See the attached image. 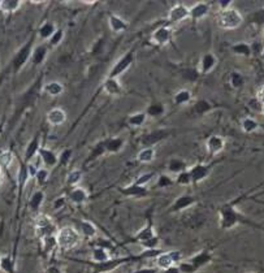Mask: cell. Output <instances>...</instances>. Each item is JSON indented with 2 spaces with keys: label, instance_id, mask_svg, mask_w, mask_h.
<instances>
[{
  "label": "cell",
  "instance_id": "obj_30",
  "mask_svg": "<svg viewBox=\"0 0 264 273\" xmlns=\"http://www.w3.org/2000/svg\"><path fill=\"white\" fill-rule=\"evenodd\" d=\"M86 198H88V192L85 191L82 188L73 189L72 192H70V199L76 202V203H82V202L86 200Z\"/></svg>",
  "mask_w": 264,
  "mask_h": 273
},
{
  "label": "cell",
  "instance_id": "obj_35",
  "mask_svg": "<svg viewBox=\"0 0 264 273\" xmlns=\"http://www.w3.org/2000/svg\"><path fill=\"white\" fill-rule=\"evenodd\" d=\"M62 38H64V31L61 29H58L56 30V33L52 35V38L48 41V46H51V47H56V46H59L61 43Z\"/></svg>",
  "mask_w": 264,
  "mask_h": 273
},
{
  "label": "cell",
  "instance_id": "obj_21",
  "mask_svg": "<svg viewBox=\"0 0 264 273\" xmlns=\"http://www.w3.org/2000/svg\"><path fill=\"white\" fill-rule=\"evenodd\" d=\"M56 30H58V29H56L55 24L44 23L43 25H41L39 30H38V35H39V38H41V39L48 42L52 38V35L56 33Z\"/></svg>",
  "mask_w": 264,
  "mask_h": 273
},
{
  "label": "cell",
  "instance_id": "obj_14",
  "mask_svg": "<svg viewBox=\"0 0 264 273\" xmlns=\"http://www.w3.org/2000/svg\"><path fill=\"white\" fill-rule=\"evenodd\" d=\"M48 56V45H38L33 48V54H31V63L33 65L38 67L46 61Z\"/></svg>",
  "mask_w": 264,
  "mask_h": 273
},
{
  "label": "cell",
  "instance_id": "obj_18",
  "mask_svg": "<svg viewBox=\"0 0 264 273\" xmlns=\"http://www.w3.org/2000/svg\"><path fill=\"white\" fill-rule=\"evenodd\" d=\"M208 172H209V168L207 165H205V164H197V165H194L193 168L189 169L191 181L194 182L202 181L203 178H205L207 176H208Z\"/></svg>",
  "mask_w": 264,
  "mask_h": 273
},
{
  "label": "cell",
  "instance_id": "obj_43",
  "mask_svg": "<svg viewBox=\"0 0 264 273\" xmlns=\"http://www.w3.org/2000/svg\"><path fill=\"white\" fill-rule=\"evenodd\" d=\"M195 108H197V111H198L199 113H203V112L205 111H209V109H211V106H209L205 100H201V102H198V103L195 104Z\"/></svg>",
  "mask_w": 264,
  "mask_h": 273
},
{
  "label": "cell",
  "instance_id": "obj_31",
  "mask_svg": "<svg viewBox=\"0 0 264 273\" xmlns=\"http://www.w3.org/2000/svg\"><path fill=\"white\" fill-rule=\"evenodd\" d=\"M229 82H231L232 87L235 89H241L243 85H245V80H243V76L238 72H233L229 77Z\"/></svg>",
  "mask_w": 264,
  "mask_h": 273
},
{
  "label": "cell",
  "instance_id": "obj_22",
  "mask_svg": "<svg viewBox=\"0 0 264 273\" xmlns=\"http://www.w3.org/2000/svg\"><path fill=\"white\" fill-rule=\"evenodd\" d=\"M155 156H156V151L154 147H145L137 154V160L142 164H148L154 162Z\"/></svg>",
  "mask_w": 264,
  "mask_h": 273
},
{
  "label": "cell",
  "instance_id": "obj_25",
  "mask_svg": "<svg viewBox=\"0 0 264 273\" xmlns=\"http://www.w3.org/2000/svg\"><path fill=\"white\" fill-rule=\"evenodd\" d=\"M232 51H233V54H235V55L249 57V56L253 54V48H251V46H250L249 43H246V42H239V43L233 45Z\"/></svg>",
  "mask_w": 264,
  "mask_h": 273
},
{
  "label": "cell",
  "instance_id": "obj_17",
  "mask_svg": "<svg viewBox=\"0 0 264 273\" xmlns=\"http://www.w3.org/2000/svg\"><path fill=\"white\" fill-rule=\"evenodd\" d=\"M108 26H110V29L112 30L114 33L118 34L128 29V23H126L122 17H120V16L111 15L110 17H108Z\"/></svg>",
  "mask_w": 264,
  "mask_h": 273
},
{
  "label": "cell",
  "instance_id": "obj_2",
  "mask_svg": "<svg viewBox=\"0 0 264 273\" xmlns=\"http://www.w3.org/2000/svg\"><path fill=\"white\" fill-rule=\"evenodd\" d=\"M217 21H219V25L223 29L235 30L243 24V16L241 15V12L238 9L232 7L227 11H220V13L217 16Z\"/></svg>",
  "mask_w": 264,
  "mask_h": 273
},
{
  "label": "cell",
  "instance_id": "obj_13",
  "mask_svg": "<svg viewBox=\"0 0 264 273\" xmlns=\"http://www.w3.org/2000/svg\"><path fill=\"white\" fill-rule=\"evenodd\" d=\"M39 156H41L42 162L46 165V168H54V166L58 165L59 163V155H56L55 151H52L47 147H41L39 150Z\"/></svg>",
  "mask_w": 264,
  "mask_h": 273
},
{
  "label": "cell",
  "instance_id": "obj_45",
  "mask_svg": "<svg viewBox=\"0 0 264 273\" xmlns=\"http://www.w3.org/2000/svg\"><path fill=\"white\" fill-rule=\"evenodd\" d=\"M255 98L262 106H264V85H262L259 89L257 90V94H255Z\"/></svg>",
  "mask_w": 264,
  "mask_h": 273
},
{
  "label": "cell",
  "instance_id": "obj_46",
  "mask_svg": "<svg viewBox=\"0 0 264 273\" xmlns=\"http://www.w3.org/2000/svg\"><path fill=\"white\" fill-rule=\"evenodd\" d=\"M233 1L232 0H225V1H219V8H220V11H227L229 8H232L233 5Z\"/></svg>",
  "mask_w": 264,
  "mask_h": 273
},
{
  "label": "cell",
  "instance_id": "obj_34",
  "mask_svg": "<svg viewBox=\"0 0 264 273\" xmlns=\"http://www.w3.org/2000/svg\"><path fill=\"white\" fill-rule=\"evenodd\" d=\"M42 200H43V194L41 191L34 192L33 196L30 198V207H31V210H38L39 206H41Z\"/></svg>",
  "mask_w": 264,
  "mask_h": 273
},
{
  "label": "cell",
  "instance_id": "obj_16",
  "mask_svg": "<svg viewBox=\"0 0 264 273\" xmlns=\"http://www.w3.org/2000/svg\"><path fill=\"white\" fill-rule=\"evenodd\" d=\"M103 146H104V150L106 152H110V154H116V152H120L124 148L125 146V140L120 136H116V138H108V139L103 140Z\"/></svg>",
  "mask_w": 264,
  "mask_h": 273
},
{
  "label": "cell",
  "instance_id": "obj_7",
  "mask_svg": "<svg viewBox=\"0 0 264 273\" xmlns=\"http://www.w3.org/2000/svg\"><path fill=\"white\" fill-rule=\"evenodd\" d=\"M225 138L219 134H213V136H208L207 140H205V148L208 151L209 155H217L225 150Z\"/></svg>",
  "mask_w": 264,
  "mask_h": 273
},
{
  "label": "cell",
  "instance_id": "obj_33",
  "mask_svg": "<svg viewBox=\"0 0 264 273\" xmlns=\"http://www.w3.org/2000/svg\"><path fill=\"white\" fill-rule=\"evenodd\" d=\"M0 270L5 273L13 272V262L9 256H0Z\"/></svg>",
  "mask_w": 264,
  "mask_h": 273
},
{
  "label": "cell",
  "instance_id": "obj_4",
  "mask_svg": "<svg viewBox=\"0 0 264 273\" xmlns=\"http://www.w3.org/2000/svg\"><path fill=\"white\" fill-rule=\"evenodd\" d=\"M168 21L171 24H178L182 23L185 20L190 19V9L186 4L178 3L175 4L168 12Z\"/></svg>",
  "mask_w": 264,
  "mask_h": 273
},
{
  "label": "cell",
  "instance_id": "obj_29",
  "mask_svg": "<svg viewBox=\"0 0 264 273\" xmlns=\"http://www.w3.org/2000/svg\"><path fill=\"white\" fill-rule=\"evenodd\" d=\"M165 108H164V104L162 103H154L148 106V108L146 109V114L147 117L150 116V117H159V116H162L164 113Z\"/></svg>",
  "mask_w": 264,
  "mask_h": 273
},
{
  "label": "cell",
  "instance_id": "obj_10",
  "mask_svg": "<svg viewBox=\"0 0 264 273\" xmlns=\"http://www.w3.org/2000/svg\"><path fill=\"white\" fill-rule=\"evenodd\" d=\"M217 65V57L212 52H207L201 57L198 65L199 74H208L211 73Z\"/></svg>",
  "mask_w": 264,
  "mask_h": 273
},
{
  "label": "cell",
  "instance_id": "obj_23",
  "mask_svg": "<svg viewBox=\"0 0 264 273\" xmlns=\"http://www.w3.org/2000/svg\"><path fill=\"white\" fill-rule=\"evenodd\" d=\"M176 262V258H175V252H167V254L160 255L156 260V264H158L159 268H163V270H169L172 268L173 263Z\"/></svg>",
  "mask_w": 264,
  "mask_h": 273
},
{
  "label": "cell",
  "instance_id": "obj_52",
  "mask_svg": "<svg viewBox=\"0 0 264 273\" xmlns=\"http://www.w3.org/2000/svg\"><path fill=\"white\" fill-rule=\"evenodd\" d=\"M263 34H264V27H263Z\"/></svg>",
  "mask_w": 264,
  "mask_h": 273
},
{
  "label": "cell",
  "instance_id": "obj_50",
  "mask_svg": "<svg viewBox=\"0 0 264 273\" xmlns=\"http://www.w3.org/2000/svg\"><path fill=\"white\" fill-rule=\"evenodd\" d=\"M262 57H263V60H264V48H263V51H262Z\"/></svg>",
  "mask_w": 264,
  "mask_h": 273
},
{
  "label": "cell",
  "instance_id": "obj_27",
  "mask_svg": "<svg viewBox=\"0 0 264 273\" xmlns=\"http://www.w3.org/2000/svg\"><path fill=\"white\" fill-rule=\"evenodd\" d=\"M147 120L146 112H137V113L129 116L128 118V125L133 126V128H140L142 126Z\"/></svg>",
  "mask_w": 264,
  "mask_h": 273
},
{
  "label": "cell",
  "instance_id": "obj_20",
  "mask_svg": "<svg viewBox=\"0 0 264 273\" xmlns=\"http://www.w3.org/2000/svg\"><path fill=\"white\" fill-rule=\"evenodd\" d=\"M43 91L46 92V95L56 98V96H60L64 92V86L58 81H51L43 86Z\"/></svg>",
  "mask_w": 264,
  "mask_h": 273
},
{
  "label": "cell",
  "instance_id": "obj_15",
  "mask_svg": "<svg viewBox=\"0 0 264 273\" xmlns=\"http://www.w3.org/2000/svg\"><path fill=\"white\" fill-rule=\"evenodd\" d=\"M39 150H41V138H39V136H35L33 139L28 143V146H26L25 148V155H24L25 162H31V159H33L34 156L37 155V154H39Z\"/></svg>",
  "mask_w": 264,
  "mask_h": 273
},
{
  "label": "cell",
  "instance_id": "obj_26",
  "mask_svg": "<svg viewBox=\"0 0 264 273\" xmlns=\"http://www.w3.org/2000/svg\"><path fill=\"white\" fill-rule=\"evenodd\" d=\"M191 98H193L191 91H189V90L186 89H182L180 90V91H177L176 95L173 96V102H175V104H177V106H185V104H187L190 102Z\"/></svg>",
  "mask_w": 264,
  "mask_h": 273
},
{
  "label": "cell",
  "instance_id": "obj_42",
  "mask_svg": "<svg viewBox=\"0 0 264 273\" xmlns=\"http://www.w3.org/2000/svg\"><path fill=\"white\" fill-rule=\"evenodd\" d=\"M70 156H72V150H64L59 155V163L65 165V164H68V162H69Z\"/></svg>",
  "mask_w": 264,
  "mask_h": 273
},
{
  "label": "cell",
  "instance_id": "obj_3",
  "mask_svg": "<svg viewBox=\"0 0 264 273\" xmlns=\"http://www.w3.org/2000/svg\"><path fill=\"white\" fill-rule=\"evenodd\" d=\"M133 61H134V55H133L132 52H128V54L122 55L121 57L112 65L111 70L108 72V74H107V77L118 78V80H120V77H121L122 74H124L129 68L132 67Z\"/></svg>",
  "mask_w": 264,
  "mask_h": 273
},
{
  "label": "cell",
  "instance_id": "obj_5",
  "mask_svg": "<svg viewBox=\"0 0 264 273\" xmlns=\"http://www.w3.org/2000/svg\"><path fill=\"white\" fill-rule=\"evenodd\" d=\"M33 43H31V41L29 42V43H26L24 47H21L17 51V54L15 55V57H13V61H12V65H13V69L17 72V70L21 69L24 65H25L28 61H29L30 59H31V54H33Z\"/></svg>",
  "mask_w": 264,
  "mask_h": 273
},
{
  "label": "cell",
  "instance_id": "obj_48",
  "mask_svg": "<svg viewBox=\"0 0 264 273\" xmlns=\"http://www.w3.org/2000/svg\"><path fill=\"white\" fill-rule=\"evenodd\" d=\"M46 273H61V272H60L59 268H56V267H50V268L46 271Z\"/></svg>",
  "mask_w": 264,
  "mask_h": 273
},
{
  "label": "cell",
  "instance_id": "obj_37",
  "mask_svg": "<svg viewBox=\"0 0 264 273\" xmlns=\"http://www.w3.org/2000/svg\"><path fill=\"white\" fill-rule=\"evenodd\" d=\"M165 136V133L163 132V130H158V132H155V133H151L150 136H146V143H155V142H158V140H160L162 138H164Z\"/></svg>",
  "mask_w": 264,
  "mask_h": 273
},
{
  "label": "cell",
  "instance_id": "obj_6",
  "mask_svg": "<svg viewBox=\"0 0 264 273\" xmlns=\"http://www.w3.org/2000/svg\"><path fill=\"white\" fill-rule=\"evenodd\" d=\"M172 39V29L169 26H160L151 35V43L156 46H167Z\"/></svg>",
  "mask_w": 264,
  "mask_h": 273
},
{
  "label": "cell",
  "instance_id": "obj_51",
  "mask_svg": "<svg viewBox=\"0 0 264 273\" xmlns=\"http://www.w3.org/2000/svg\"><path fill=\"white\" fill-rule=\"evenodd\" d=\"M262 113L264 114V106H262Z\"/></svg>",
  "mask_w": 264,
  "mask_h": 273
},
{
  "label": "cell",
  "instance_id": "obj_40",
  "mask_svg": "<svg viewBox=\"0 0 264 273\" xmlns=\"http://www.w3.org/2000/svg\"><path fill=\"white\" fill-rule=\"evenodd\" d=\"M95 228H94V225H92L91 222L88 221H84L82 222V233H84L85 236L88 237H92L95 236Z\"/></svg>",
  "mask_w": 264,
  "mask_h": 273
},
{
  "label": "cell",
  "instance_id": "obj_36",
  "mask_svg": "<svg viewBox=\"0 0 264 273\" xmlns=\"http://www.w3.org/2000/svg\"><path fill=\"white\" fill-rule=\"evenodd\" d=\"M82 178V172L81 170H72L68 176V184L69 185H77L78 182L81 181Z\"/></svg>",
  "mask_w": 264,
  "mask_h": 273
},
{
  "label": "cell",
  "instance_id": "obj_1",
  "mask_svg": "<svg viewBox=\"0 0 264 273\" xmlns=\"http://www.w3.org/2000/svg\"><path fill=\"white\" fill-rule=\"evenodd\" d=\"M81 242V233L73 226H64L56 233V244L62 250H72Z\"/></svg>",
  "mask_w": 264,
  "mask_h": 273
},
{
  "label": "cell",
  "instance_id": "obj_47",
  "mask_svg": "<svg viewBox=\"0 0 264 273\" xmlns=\"http://www.w3.org/2000/svg\"><path fill=\"white\" fill-rule=\"evenodd\" d=\"M190 202H193V199H191V198H181V199L177 200L176 206H177V208H181V207L190 204Z\"/></svg>",
  "mask_w": 264,
  "mask_h": 273
},
{
  "label": "cell",
  "instance_id": "obj_44",
  "mask_svg": "<svg viewBox=\"0 0 264 273\" xmlns=\"http://www.w3.org/2000/svg\"><path fill=\"white\" fill-rule=\"evenodd\" d=\"M151 178H152V173H147V174H143L142 177H140L138 180H137L136 185L137 186H142V185L147 184V182L150 181Z\"/></svg>",
  "mask_w": 264,
  "mask_h": 273
},
{
  "label": "cell",
  "instance_id": "obj_38",
  "mask_svg": "<svg viewBox=\"0 0 264 273\" xmlns=\"http://www.w3.org/2000/svg\"><path fill=\"white\" fill-rule=\"evenodd\" d=\"M48 176H50V170L47 168H39L35 174V178H37L38 184H44L48 180Z\"/></svg>",
  "mask_w": 264,
  "mask_h": 273
},
{
  "label": "cell",
  "instance_id": "obj_32",
  "mask_svg": "<svg viewBox=\"0 0 264 273\" xmlns=\"http://www.w3.org/2000/svg\"><path fill=\"white\" fill-rule=\"evenodd\" d=\"M168 169L173 172V173H181V172L185 170V163L181 159H172L168 164Z\"/></svg>",
  "mask_w": 264,
  "mask_h": 273
},
{
  "label": "cell",
  "instance_id": "obj_9",
  "mask_svg": "<svg viewBox=\"0 0 264 273\" xmlns=\"http://www.w3.org/2000/svg\"><path fill=\"white\" fill-rule=\"evenodd\" d=\"M35 229L37 233L42 237H51L52 232H54V224L52 220L46 215H39L35 218Z\"/></svg>",
  "mask_w": 264,
  "mask_h": 273
},
{
  "label": "cell",
  "instance_id": "obj_53",
  "mask_svg": "<svg viewBox=\"0 0 264 273\" xmlns=\"http://www.w3.org/2000/svg\"><path fill=\"white\" fill-rule=\"evenodd\" d=\"M249 273H254V272H249Z\"/></svg>",
  "mask_w": 264,
  "mask_h": 273
},
{
  "label": "cell",
  "instance_id": "obj_41",
  "mask_svg": "<svg viewBox=\"0 0 264 273\" xmlns=\"http://www.w3.org/2000/svg\"><path fill=\"white\" fill-rule=\"evenodd\" d=\"M177 182L181 185L190 184L191 177H190V173H189V170H183V172L178 173V176H177Z\"/></svg>",
  "mask_w": 264,
  "mask_h": 273
},
{
  "label": "cell",
  "instance_id": "obj_24",
  "mask_svg": "<svg viewBox=\"0 0 264 273\" xmlns=\"http://www.w3.org/2000/svg\"><path fill=\"white\" fill-rule=\"evenodd\" d=\"M13 162H15V154L11 150H4L0 152V168L1 169H9Z\"/></svg>",
  "mask_w": 264,
  "mask_h": 273
},
{
  "label": "cell",
  "instance_id": "obj_49",
  "mask_svg": "<svg viewBox=\"0 0 264 273\" xmlns=\"http://www.w3.org/2000/svg\"><path fill=\"white\" fill-rule=\"evenodd\" d=\"M4 184V170L0 168V188H1V185Z\"/></svg>",
  "mask_w": 264,
  "mask_h": 273
},
{
  "label": "cell",
  "instance_id": "obj_28",
  "mask_svg": "<svg viewBox=\"0 0 264 273\" xmlns=\"http://www.w3.org/2000/svg\"><path fill=\"white\" fill-rule=\"evenodd\" d=\"M241 128L245 133L247 134H251L254 132H257L259 129V124L255 118H251V117H246L242 120V124H241Z\"/></svg>",
  "mask_w": 264,
  "mask_h": 273
},
{
  "label": "cell",
  "instance_id": "obj_11",
  "mask_svg": "<svg viewBox=\"0 0 264 273\" xmlns=\"http://www.w3.org/2000/svg\"><path fill=\"white\" fill-rule=\"evenodd\" d=\"M189 9H190V19L193 21H199V20L207 17V15L211 11V7L205 1H198V3L191 4V7H189Z\"/></svg>",
  "mask_w": 264,
  "mask_h": 273
},
{
  "label": "cell",
  "instance_id": "obj_19",
  "mask_svg": "<svg viewBox=\"0 0 264 273\" xmlns=\"http://www.w3.org/2000/svg\"><path fill=\"white\" fill-rule=\"evenodd\" d=\"M21 0H1L0 1V11L5 15H12L21 8Z\"/></svg>",
  "mask_w": 264,
  "mask_h": 273
},
{
  "label": "cell",
  "instance_id": "obj_12",
  "mask_svg": "<svg viewBox=\"0 0 264 273\" xmlns=\"http://www.w3.org/2000/svg\"><path fill=\"white\" fill-rule=\"evenodd\" d=\"M46 118L51 126H61L66 121V112L62 108L55 107L47 112Z\"/></svg>",
  "mask_w": 264,
  "mask_h": 273
},
{
  "label": "cell",
  "instance_id": "obj_8",
  "mask_svg": "<svg viewBox=\"0 0 264 273\" xmlns=\"http://www.w3.org/2000/svg\"><path fill=\"white\" fill-rule=\"evenodd\" d=\"M102 87L103 91L111 98H118L122 94V85L118 78L106 77V80L103 81Z\"/></svg>",
  "mask_w": 264,
  "mask_h": 273
},
{
  "label": "cell",
  "instance_id": "obj_39",
  "mask_svg": "<svg viewBox=\"0 0 264 273\" xmlns=\"http://www.w3.org/2000/svg\"><path fill=\"white\" fill-rule=\"evenodd\" d=\"M92 259L95 260V262H104L108 259V254H107L106 250H103V248H96L94 252H92Z\"/></svg>",
  "mask_w": 264,
  "mask_h": 273
}]
</instances>
